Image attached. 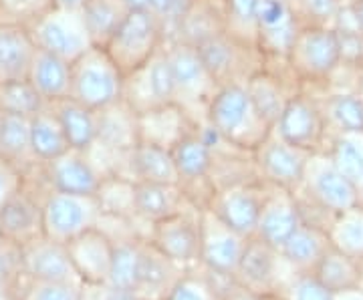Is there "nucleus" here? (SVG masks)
<instances>
[{
	"label": "nucleus",
	"mask_w": 363,
	"mask_h": 300,
	"mask_svg": "<svg viewBox=\"0 0 363 300\" xmlns=\"http://www.w3.org/2000/svg\"><path fill=\"white\" fill-rule=\"evenodd\" d=\"M347 8H350L351 16L355 21L357 30L363 35V0H353L351 4H347Z\"/></svg>",
	"instance_id": "nucleus-52"
},
{
	"label": "nucleus",
	"mask_w": 363,
	"mask_h": 300,
	"mask_svg": "<svg viewBox=\"0 0 363 300\" xmlns=\"http://www.w3.org/2000/svg\"><path fill=\"white\" fill-rule=\"evenodd\" d=\"M0 156L9 159L21 173L40 163L30 145V119L21 115H2L0 125Z\"/></svg>",
	"instance_id": "nucleus-33"
},
{
	"label": "nucleus",
	"mask_w": 363,
	"mask_h": 300,
	"mask_svg": "<svg viewBox=\"0 0 363 300\" xmlns=\"http://www.w3.org/2000/svg\"><path fill=\"white\" fill-rule=\"evenodd\" d=\"M222 30H226V0H192L169 30L168 39L196 47Z\"/></svg>",
	"instance_id": "nucleus-23"
},
{
	"label": "nucleus",
	"mask_w": 363,
	"mask_h": 300,
	"mask_svg": "<svg viewBox=\"0 0 363 300\" xmlns=\"http://www.w3.org/2000/svg\"><path fill=\"white\" fill-rule=\"evenodd\" d=\"M101 218V208L95 196H73L51 192L43 206L45 236L67 244L69 240L95 228Z\"/></svg>",
	"instance_id": "nucleus-10"
},
{
	"label": "nucleus",
	"mask_w": 363,
	"mask_h": 300,
	"mask_svg": "<svg viewBox=\"0 0 363 300\" xmlns=\"http://www.w3.org/2000/svg\"><path fill=\"white\" fill-rule=\"evenodd\" d=\"M23 270L37 280H57V282H77L83 284L69 258L67 244L55 242L47 236L23 246Z\"/></svg>",
	"instance_id": "nucleus-20"
},
{
	"label": "nucleus",
	"mask_w": 363,
	"mask_h": 300,
	"mask_svg": "<svg viewBox=\"0 0 363 300\" xmlns=\"http://www.w3.org/2000/svg\"><path fill=\"white\" fill-rule=\"evenodd\" d=\"M138 117H140V142L162 145L166 149H172L184 135L194 131L198 125L178 103L162 105L156 109L143 111Z\"/></svg>",
	"instance_id": "nucleus-24"
},
{
	"label": "nucleus",
	"mask_w": 363,
	"mask_h": 300,
	"mask_svg": "<svg viewBox=\"0 0 363 300\" xmlns=\"http://www.w3.org/2000/svg\"><path fill=\"white\" fill-rule=\"evenodd\" d=\"M52 8V0H0V21L23 25Z\"/></svg>",
	"instance_id": "nucleus-49"
},
{
	"label": "nucleus",
	"mask_w": 363,
	"mask_h": 300,
	"mask_svg": "<svg viewBox=\"0 0 363 300\" xmlns=\"http://www.w3.org/2000/svg\"><path fill=\"white\" fill-rule=\"evenodd\" d=\"M323 111L327 133H363V99L357 93L317 95Z\"/></svg>",
	"instance_id": "nucleus-31"
},
{
	"label": "nucleus",
	"mask_w": 363,
	"mask_h": 300,
	"mask_svg": "<svg viewBox=\"0 0 363 300\" xmlns=\"http://www.w3.org/2000/svg\"><path fill=\"white\" fill-rule=\"evenodd\" d=\"M21 185H23V173L9 159L0 156V208Z\"/></svg>",
	"instance_id": "nucleus-51"
},
{
	"label": "nucleus",
	"mask_w": 363,
	"mask_h": 300,
	"mask_svg": "<svg viewBox=\"0 0 363 300\" xmlns=\"http://www.w3.org/2000/svg\"><path fill=\"white\" fill-rule=\"evenodd\" d=\"M69 258L83 284H107L111 268L113 242L101 228H91L87 232L67 242Z\"/></svg>",
	"instance_id": "nucleus-17"
},
{
	"label": "nucleus",
	"mask_w": 363,
	"mask_h": 300,
	"mask_svg": "<svg viewBox=\"0 0 363 300\" xmlns=\"http://www.w3.org/2000/svg\"><path fill=\"white\" fill-rule=\"evenodd\" d=\"M26 79L47 103L71 97V63L51 52L35 51Z\"/></svg>",
	"instance_id": "nucleus-27"
},
{
	"label": "nucleus",
	"mask_w": 363,
	"mask_h": 300,
	"mask_svg": "<svg viewBox=\"0 0 363 300\" xmlns=\"http://www.w3.org/2000/svg\"><path fill=\"white\" fill-rule=\"evenodd\" d=\"M47 101L39 91L28 83V79L0 83V111L9 115L35 117L40 109H45Z\"/></svg>",
	"instance_id": "nucleus-43"
},
{
	"label": "nucleus",
	"mask_w": 363,
	"mask_h": 300,
	"mask_svg": "<svg viewBox=\"0 0 363 300\" xmlns=\"http://www.w3.org/2000/svg\"><path fill=\"white\" fill-rule=\"evenodd\" d=\"M311 275L333 294H337L350 288L362 287L363 266L362 262L351 258L331 244V248L325 252L323 258L315 266Z\"/></svg>",
	"instance_id": "nucleus-34"
},
{
	"label": "nucleus",
	"mask_w": 363,
	"mask_h": 300,
	"mask_svg": "<svg viewBox=\"0 0 363 300\" xmlns=\"http://www.w3.org/2000/svg\"><path fill=\"white\" fill-rule=\"evenodd\" d=\"M184 275L180 262L172 260L150 240H143L140 275L133 294L140 300H166L168 292Z\"/></svg>",
	"instance_id": "nucleus-22"
},
{
	"label": "nucleus",
	"mask_w": 363,
	"mask_h": 300,
	"mask_svg": "<svg viewBox=\"0 0 363 300\" xmlns=\"http://www.w3.org/2000/svg\"><path fill=\"white\" fill-rule=\"evenodd\" d=\"M2 115H4V113H2V111H0V125H2Z\"/></svg>",
	"instance_id": "nucleus-60"
},
{
	"label": "nucleus",
	"mask_w": 363,
	"mask_h": 300,
	"mask_svg": "<svg viewBox=\"0 0 363 300\" xmlns=\"http://www.w3.org/2000/svg\"><path fill=\"white\" fill-rule=\"evenodd\" d=\"M325 154L355 188L363 183V133H337L327 139Z\"/></svg>",
	"instance_id": "nucleus-37"
},
{
	"label": "nucleus",
	"mask_w": 363,
	"mask_h": 300,
	"mask_svg": "<svg viewBox=\"0 0 363 300\" xmlns=\"http://www.w3.org/2000/svg\"><path fill=\"white\" fill-rule=\"evenodd\" d=\"M196 51L216 87L230 83L245 85L248 79L264 67V54L259 47L236 39L226 30L198 42Z\"/></svg>",
	"instance_id": "nucleus-6"
},
{
	"label": "nucleus",
	"mask_w": 363,
	"mask_h": 300,
	"mask_svg": "<svg viewBox=\"0 0 363 300\" xmlns=\"http://www.w3.org/2000/svg\"><path fill=\"white\" fill-rule=\"evenodd\" d=\"M123 73L101 47H91L71 63V97L93 111L123 97Z\"/></svg>",
	"instance_id": "nucleus-4"
},
{
	"label": "nucleus",
	"mask_w": 363,
	"mask_h": 300,
	"mask_svg": "<svg viewBox=\"0 0 363 300\" xmlns=\"http://www.w3.org/2000/svg\"><path fill=\"white\" fill-rule=\"evenodd\" d=\"M331 244L355 260H363V208L345 209L335 216L327 230Z\"/></svg>",
	"instance_id": "nucleus-42"
},
{
	"label": "nucleus",
	"mask_w": 363,
	"mask_h": 300,
	"mask_svg": "<svg viewBox=\"0 0 363 300\" xmlns=\"http://www.w3.org/2000/svg\"><path fill=\"white\" fill-rule=\"evenodd\" d=\"M166 300H224V296L218 292L210 275H198L194 270H184V275L169 290Z\"/></svg>",
	"instance_id": "nucleus-46"
},
{
	"label": "nucleus",
	"mask_w": 363,
	"mask_h": 300,
	"mask_svg": "<svg viewBox=\"0 0 363 300\" xmlns=\"http://www.w3.org/2000/svg\"><path fill=\"white\" fill-rule=\"evenodd\" d=\"M128 13L130 11L121 0H89L81 8V16L87 28L91 45L104 49Z\"/></svg>",
	"instance_id": "nucleus-36"
},
{
	"label": "nucleus",
	"mask_w": 363,
	"mask_h": 300,
	"mask_svg": "<svg viewBox=\"0 0 363 300\" xmlns=\"http://www.w3.org/2000/svg\"><path fill=\"white\" fill-rule=\"evenodd\" d=\"M286 63L303 89L323 87L341 65V45L333 26H303L298 28ZM321 91V93H323ZM319 93V95H321Z\"/></svg>",
	"instance_id": "nucleus-2"
},
{
	"label": "nucleus",
	"mask_w": 363,
	"mask_h": 300,
	"mask_svg": "<svg viewBox=\"0 0 363 300\" xmlns=\"http://www.w3.org/2000/svg\"><path fill=\"white\" fill-rule=\"evenodd\" d=\"M298 25L286 0H259V45L264 59H286Z\"/></svg>",
	"instance_id": "nucleus-18"
},
{
	"label": "nucleus",
	"mask_w": 363,
	"mask_h": 300,
	"mask_svg": "<svg viewBox=\"0 0 363 300\" xmlns=\"http://www.w3.org/2000/svg\"><path fill=\"white\" fill-rule=\"evenodd\" d=\"M335 300H363V287L350 288L335 294Z\"/></svg>",
	"instance_id": "nucleus-54"
},
{
	"label": "nucleus",
	"mask_w": 363,
	"mask_h": 300,
	"mask_svg": "<svg viewBox=\"0 0 363 300\" xmlns=\"http://www.w3.org/2000/svg\"><path fill=\"white\" fill-rule=\"evenodd\" d=\"M23 270V246L6 238H0V296L4 299L14 282L21 278Z\"/></svg>",
	"instance_id": "nucleus-48"
},
{
	"label": "nucleus",
	"mask_w": 363,
	"mask_h": 300,
	"mask_svg": "<svg viewBox=\"0 0 363 300\" xmlns=\"http://www.w3.org/2000/svg\"><path fill=\"white\" fill-rule=\"evenodd\" d=\"M0 238H2V232H0Z\"/></svg>",
	"instance_id": "nucleus-61"
},
{
	"label": "nucleus",
	"mask_w": 363,
	"mask_h": 300,
	"mask_svg": "<svg viewBox=\"0 0 363 300\" xmlns=\"http://www.w3.org/2000/svg\"><path fill=\"white\" fill-rule=\"evenodd\" d=\"M255 300H286L283 294L279 292H269V294H262V296H255Z\"/></svg>",
	"instance_id": "nucleus-56"
},
{
	"label": "nucleus",
	"mask_w": 363,
	"mask_h": 300,
	"mask_svg": "<svg viewBox=\"0 0 363 300\" xmlns=\"http://www.w3.org/2000/svg\"><path fill=\"white\" fill-rule=\"evenodd\" d=\"M202 212L190 202L176 214L160 220L152 228L150 242L182 266L200 262V220Z\"/></svg>",
	"instance_id": "nucleus-12"
},
{
	"label": "nucleus",
	"mask_w": 363,
	"mask_h": 300,
	"mask_svg": "<svg viewBox=\"0 0 363 300\" xmlns=\"http://www.w3.org/2000/svg\"><path fill=\"white\" fill-rule=\"evenodd\" d=\"M143 238L123 240L113 244V256H111V268L107 276V284L121 290H131L138 284L140 275V260H142Z\"/></svg>",
	"instance_id": "nucleus-40"
},
{
	"label": "nucleus",
	"mask_w": 363,
	"mask_h": 300,
	"mask_svg": "<svg viewBox=\"0 0 363 300\" xmlns=\"http://www.w3.org/2000/svg\"><path fill=\"white\" fill-rule=\"evenodd\" d=\"M166 39V25L152 11H131L104 49L123 77H128L154 59Z\"/></svg>",
	"instance_id": "nucleus-3"
},
{
	"label": "nucleus",
	"mask_w": 363,
	"mask_h": 300,
	"mask_svg": "<svg viewBox=\"0 0 363 300\" xmlns=\"http://www.w3.org/2000/svg\"><path fill=\"white\" fill-rule=\"evenodd\" d=\"M255 163L262 182L295 192L305 175L307 161L313 154L289 145L281 137L271 133L262 144L252 151Z\"/></svg>",
	"instance_id": "nucleus-13"
},
{
	"label": "nucleus",
	"mask_w": 363,
	"mask_h": 300,
	"mask_svg": "<svg viewBox=\"0 0 363 300\" xmlns=\"http://www.w3.org/2000/svg\"><path fill=\"white\" fill-rule=\"evenodd\" d=\"M45 171L52 192H63L73 196H95L101 175L91 166L85 151L69 149L63 156L45 161Z\"/></svg>",
	"instance_id": "nucleus-21"
},
{
	"label": "nucleus",
	"mask_w": 363,
	"mask_h": 300,
	"mask_svg": "<svg viewBox=\"0 0 363 300\" xmlns=\"http://www.w3.org/2000/svg\"><path fill=\"white\" fill-rule=\"evenodd\" d=\"M25 28L37 49L61 57L69 63L77 61L93 47L81 11H63L52 6L26 23Z\"/></svg>",
	"instance_id": "nucleus-7"
},
{
	"label": "nucleus",
	"mask_w": 363,
	"mask_h": 300,
	"mask_svg": "<svg viewBox=\"0 0 363 300\" xmlns=\"http://www.w3.org/2000/svg\"><path fill=\"white\" fill-rule=\"evenodd\" d=\"M281 264L283 256L279 250L257 236H250L233 276L250 296H262L279 290Z\"/></svg>",
	"instance_id": "nucleus-16"
},
{
	"label": "nucleus",
	"mask_w": 363,
	"mask_h": 300,
	"mask_svg": "<svg viewBox=\"0 0 363 300\" xmlns=\"http://www.w3.org/2000/svg\"><path fill=\"white\" fill-rule=\"evenodd\" d=\"M52 111L61 121L71 149L85 151L97 139V113L75 101L73 97H65L51 103Z\"/></svg>",
	"instance_id": "nucleus-32"
},
{
	"label": "nucleus",
	"mask_w": 363,
	"mask_h": 300,
	"mask_svg": "<svg viewBox=\"0 0 363 300\" xmlns=\"http://www.w3.org/2000/svg\"><path fill=\"white\" fill-rule=\"evenodd\" d=\"M272 133L289 145L309 154L325 151L329 133L317 95L303 89L295 93L285 105L281 117L277 119Z\"/></svg>",
	"instance_id": "nucleus-8"
},
{
	"label": "nucleus",
	"mask_w": 363,
	"mask_h": 300,
	"mask_svg": "<svg viewBox=\"0 0 363 300\" xmlns=\"http://www.w3.org/2000/svg\"><path fill=\"white\" fill-rule=\"evenodd\" d=\"M89 0H52L55 8H63V11H81Z\"/></svg>",
	"instance_id": "nucleus-53"
},
{
	"label": "nucleus",
	"mask_w": 363,
	"mask_h": 300,
	"mask_svg": "<svg viewBox=\"0 0 363 300\" xmlns=\"http://www.w3.org/2000/svg\"><path fill=\"white\" fill-rule=\"evenodd\" d=\"M329 248H331V240L325 230L309 224H301L283 242L279 254L298 272H313Z\"/></svg>",
	"instance_id": "nucleus-28"
},
{
	"label": "nucleus",
	"mask_w": 363,
	"mask_h": 300,
	"mask_svg": "<svg viewBox=\"0 0 363 300\" xmlns=\"http://www.w3.org/2000/svg\"><path fill=\"white\" fill-rule=\"evenodd\" d=\"M188 204L180 183H135V212L145 222L156 224Z\"/></svg>",
	"instance_id": "nucleus-29"
},
{
	"label": "nucleus",
	"mask_w": 363,
	"mask_h": 300,
	"mask_svg": "<svg viewBox=\"0 0 363 300\" xmlns=\"http://www.w3.org/2000/svg\"><path fill=\"white\" fill-rule=\"evenodd\" d=\"M164 52L176 83V103L184 107L196 123L206 119L208 101L218 87L210 77L196 47L182 40L166 39Z\"/></svg>",
	"instance_id": "nucleus-5"
},
{
	"label": "nucleus",
	"mask_w": 363,
	"mask_h": 300,
	"mask_svg": "<svg viewBox=\"0 0 363 300\" xmlns=\"http://www.w3.org/2000/svg\"><path fill=\"white\" fill-rule=\"evenodd\" d=\"M248 236L238 234L222 222L210 209L202 212L200 220V262L210 270L234 275L245 252Z\"/></svg>",
	"instance_id": "nucleus-15"
},
{
	"label": "nucleus",
	"mask_w": 363,
	"mask_h": 300,
	"mask_svg": "<svg viewBox=\"0 0 363 300\" xmlns=\"http://www.w3.org/2000/svg\"><path fill=\"white\" fill-rule=\"evenodd\" d=\"M301 226L295 194L269 183V192L260 209L255 236L279 250L289 236Z\"/></svg>",
	"instance_id": "nucleus-19"
},
{
	"label": "nucleus",
	"mask_w": 363,
	"mask_h": 300,
	"mask_svg": "<svg viewBox=\"0 0 363 300\" xmlns=\"http://www.w3.org/2000/svg\"><path fill=\"white\" fill-rule=\"evenodd\" d=\"M35 51L25 26L0 21V83L26 79Z\"/></svg>",
	"instance_id": "nucleus-26"
},
{
	"label": "nucleus",
	"mask_w": 363,
	"mask_h": 300,
	"mask_svg": "<svg viewBox=\"0 0 363 300\" xmlns=\"http://www.w3.org/2000/svg\"><path fill=\"white\" fill-rule=\"evenodd\" d=\"M131 175L135 183H180L172 151L147 142H140L131 149Z\"/></svg>",
	"instance_id": "nucleus-30"
},
{
	"label": "nucleus",
	"mask_w": 363,
	"mask_h": 300,
	"mask_svg": "<svg viewBox=\"0 0 363 300\" xmlns=\"http://www.w3.org/2000/svg\"><path fill=\"white\" fill-rule=\"evenodd\" d=\"M289 8L303 26H335L339 13L343 11L341 0H286Z\"/></svg>",
	"instance_id": "nucleus-45"
},
{
	"label": "nucleus",
	"mask_w": 363,
	"mask_h": 300,
	"mask_svg": "<svg viewBox=\"0 0 363 300\" xmlns=\"http://www.w3.org/2000/svg\"><path fill=\"white\" fill-rule=\"evenodd\" d=\"M357 95L362 97L363 99V67H362V71H359V81H357Z\"/></svg>",
	"instance_id": "nucleus-57"
},
{
	"label": "nucleus",
	"mask_w": 363,
	"mask_h": 300,
	"mask_svg": "<svg viewBox=\"0 0 363 300\" xmlns=\"http://www.w3.org/2000/svg\"><path fill=\"white\" fill-rule=\"evenodd\" d=\"M295 194L335 216L359 204L357 188L333 166L325 151L309 157L303 182L295 190Z\"/></svg>",
	"instance_id": "nucleus-9"
},
{
	"label": "nucleus",
	"mask_w": 363,
	"mask_h": 300,
	"mask_svg": "<svg viewBox=\"0 0 363 300\" xmlns=\"http://www.w3.org/2000/svg\"><path fill=\"white\" fill-rule=\"evenodd\" d=\"M123 99L138 115L162 105L176 103V83L164 47L154 59L123 79Z\"/></svg>",
	"instance_id": "nucleus-11"
},
{
	"label": "nucleus",
	"mask_w": 363,
	"mask_h": 300,
	"mask_svg": "<svg viewBox=\"0 0 363 300\" xmlns=\"http://www.w3.org/2000/svg\"><path fill=\"white\" fill-rule=\"evenodd\" d=\"M97 113V139L99 144L130 151L140 144V117L121 97L117 103L109 105Z\"/></svg>",
	"instance_id": "nucleus-25"
},
{
	"label": "nucleus",
	"mask_w": 363,
	"mask_h": 300,
	"mask_svg": "<svg viewBox=\"0 0 363 300\" xmlns=\"http://www.w3.org/2000/svg\"><path fill=\"white\" fill-rule=\"evenodd\" d=\"M357 200H359V204H357V206H362L363 208V183L357 188Z\"/></svg>",
	"instance_id": "nucleus-58"
},
{
	"label": "nucleus",
	"mask_w": 363,
	"mask_h": 300,
	"mask_svg": "<svg viewBox=\"0 0 363 300\" xmlns=\"http://www.w3.org/2000/svg\"><path fill=\"white\" fill-rule=\"evenodd\" d=\"M6 300H83V284L77 282H57L37 280L26 272L14 282Z\"/></svg>",
	"instance_id": "nucleus-39"
},
{
	"label": "nucleus",
	"mask_w": 363,
	"mask_h": 300,
	"mask_svg": "<svg viewBox=\"0 0 363 300\" xmlns=\"http://www.w3.org/2000/svg\"><path fill=\"white\" fill-rule=\"evenodd\" d=\"M97 202L104 216H116V218H135V182L111 175L101 180L97 190Z\"/></svg>",
	"instance_id": "nucleus-41"
},
{
	"label": "nucleus",
	"mask_w": 363,
	"mask_h": 300,
	"mask_svg": "<svg viewBox=\"0 0 363 300\" xmlns=\"http://www.w3.org/2000/svg\"><path fill=\"white\" fill-rule=\"evenodd\" d=\"M279 294L286 300H335V294L323 287L311 272H298L295 270L293 276L283 282L279 288Z\"/></svg>",
	"instance_id": "nucleus-47"
},
{
	"label": "nucleus",
	"mask_w": 363,
	"mask_h": 300,
	"mask_svg": "<svg viewBox=\"0 0 363 300\" xmlns=\"http://www.w3.org/2000/svg\"><path fill=\"white\" fill-rule=\"evenodd\" d=\"M192 0H150V11L166 25V33L174 28L184 11L190 6Z\"/></svg>",
	"instance_id": "nucleus-50"
},
{
	"label": "nucleus",
	"mask_w": 363,
	"mask_h": 300,
	"mask_svg": "<svg viewBox=\"0 0 363 300\" xmlns=\"http://www.w3.org/2000/svg\"><path fill=\"white\" fill-rule=\"evenodd\" d=\"M169 151L174 157L180 182L206 178L212 166V149L202 142V137L196 133V129L184 135Z\"/></svg>",
	"instance_id": "nucleus-38"
},
{
	"label": "nucleus",
	"mask_w": 363,
	"mask_h": 300,
	"mask_svg": "<svg viewBox=\"0 0 363 300\" xmlns=\"http://www.w3.org/2000/svg\"><path fill=\"white\" fill-rule=\"evenodd\" d=\"M128 11H150V0H121Z\"/></svg>",
	"instance_id": "nucleus-55"
},
{
	"label": "nucleus",
	"mask_w": 363,
	"mask_h": 300,
	"mask_svg": "<svg viewBox=\"0 0 363 300\" xmlns=\"http://www.w3.org/2000/svg\"><path fill=\"white\" fill-rule=\"evenodd\" d=\"M206 121L218 131L224 142L240 149L255 151L272 127L260 117L242 83L218 87L206 107Z\"/></svg>",
	"instance_id": "nucleus-1"
},
{
	"label": "nucleus",
	"mask_w": 363,
	"mask_h": 300,
	"mask_svg": "<svg viewBox=\"0 0 363 300\" xmlns=\"http://www.w3.org/2000/svg\"><path fill=\"white\" fill-rule=\"evenodd\" d=\"M226 33L259 47V0H226Z\"/></svg>",
	"instance_id": "nucleus-44"
},
{
	"label": "nucleus",
	"mask_w": 363,
	"mask_h": 300,
	"mask_svg": "<svg viewBox=\"0 0 363 300\" xmlns=\"http://www.w3.org/2000/svg\"><path fill=\"white\" fill-rule=\"evenodd\" d=\"M30 145L39 161H51L71 149L61 121L52 111L51 103L45 105L35 117H30Z\"/></svg>",
	"instance_id": "nucleus-35"
},
{
	"label": "nucleus",
	"mask_w": 363,
	"mask_h": 300,
	"mask_svg": "<svg viewBox=\"0 0 363 300\" xmlns=\"http://www.w3.org/2000/svg\"><path fill=\"white\" fill-rule=\"evenodd\" d=\"M83 300H97V299H95V296L91 294V292H89V290H87V288L83 287Z\"/></svg>",
	"instance_id": "nucleus-59"
},
{
	"label": "nucleus",
	"mask_w": 363,
	"mask_h": 300,
	"mask_svg": "<svg viewBox=\"0 0 363 300\" xmlns=\"http://www.w3.org/2000/svg\"><path fill=\"white\" fill-rule=\"evenodd\" d=\"M269 192L267 182H252L236 188L218 190L208 209L218 216L226 226H230L238 234L255 236L257 224L260 218V209Z\"/></svg>",
	"instance_id": "nucleus-14"
}]
</instances>
